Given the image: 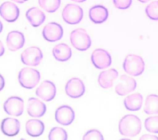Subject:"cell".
Instances as JSON below:
<instances>
[{"instance_id":"cell-1","label":"cell","mask_w":158,"mask_h":140,"mask_svg":"<svg viewBox=\"0 0 158 140\" xmlns=\"http://www.w3.org/2000/svg\"><path fill=\"white\" fill-rule=\"evenodd\" d=\"M141 130V122L136 115L129 114L122 118L118 123L120 133L127 137H135L138 135Z\"/></svg>"},{"instance_id":"cell-2","label":"cell","mask_w":158,"mask_h":140,"mask_svg":"<svg viewBox=\"0 0 158 140\" xmlns=\"http://www.w3.org/2000/svg\"><path fill=\"white\" fill-rule=\"evenodd\" d=\"M125 72L131 76L141 75L144 70V62L141 57L135 54L127 55L123 63Z\"/></svg>"},{"instance_id":"cell-3","label":"cell","mask_w":158,"mask_h":140,"mask_svg":"<svg viewBox=\"0 0 158 140\" xmlns=\"http://www.w3.org/2000/svg\"><path fill=\"white\" fill-rule=\"evenodd\" d=\"M19 82L20 85L27 89L35 88L40 80V73L31 68H23L20 70L18 75Z\"/></svg>"},{"instance_id":"cell-4","label":"cell","mask_w":158,"mask_h":140,"mask_svg":"<svg viewBox=\"0 0 158 140\" xmlns=\"http://www.w3.org/2000/svg\"><path fill=\"white\" fill-rule=\"evenodd\" d=\"M70 39L72 46L78 51H86L91 45V38L83 28H77L72 31L70 35Z\"/></svg>"},{"instance_id":"cell-5","label":"cell","mask_w":158,"mask_h":140,"mask_svg":"<svg viewBox=\"0 0 158 140\" xmlns=\"http://www.w3.org/2000/svg\"><path fill=\"white\" fill-rule=\"evenodd\" d=\"M63 20L69 24L75 25L80 23L83 19V11L80 6L75 4H68L63 9Z\"/></svg>"},{"instance_id":"cell-6","label":"cell","mask_w":158,"mask_h":140,"mask_svg":"<svg viewBox=\"0 0 158 140\" xmlns=\"http://www.w3.org/2000/svg\"><path fill=\"white\" fill-rule=\"evenodd\" d=\"M21 60L25 65L29 66L38 65L43 59V52L36 46L29 47L21 54Z\"/></svg>"},{"instance_id":"cell-7","label":"cell","mask_w":158,"mask_h":140,"mask_svg":"<svg viewBox=\"0 0 158 140\" xmlns=\"http://www.w3.org/2000/svg\"><path fill=\"white\" fill-rule=\"evenodd\" d=\"M24 102L22 98L17 96L9 97L4 103V110L9 115L18 117L23 112Z\"/></svg>"},{"instance_id":"cell-8","label":"cell","mask_w":158,"mask_h":140,"mask_svg":"<svg viewBox=\"0 0 158 140\" xmlns=\"http://www.w3.org/2000/svg\"><path fill=\"white\" fill-rule=\"evenodd\" d=\"M91 60L94 67L98 69L106 68L112 62L109 53L102 49H95L91 56Z\"/></svg>"},{"instance_id":"cell-9","label":"cell","mask_w":158,"mask_h":140,"mask_svg":"<svg viewBox=\"0 0 158 140\" xmlns=\"http://www.w3.org/2000/svg\"><path fill=\"white\" fill-rule=\"evenodd\" d=\"M42 35L44 39L55 42L60 39L63 36V28L56 22H50L43 28Z\"/></svg>"},{"instance_id":"cell-10","label":"cell","mask_w":158,"mask_h":140,"mask_svg":"<svg viewBox=\"0 0 158 140\" xmlns=\"http://www.w3.org/2000/svg\"><path fill=\"white\" fill-rule=\"evenodd\" d=\"M65 91L68 96L75 99L80 97L84 94L85 87L80 78H72L66 83Z\"/></svg>"},{"instance_id":"cell-11","label":"cell","mask_w":158,"mask_h":140,"mask_svg":"<svg viewBox=\"0 0 158 140\" xmlns=\"http://www.w3.org/2000/svg\"><path fill=\"white\" fill-rule=\"evenodd\" d=\"M56 88L49 80L43 81L36 90V95L45 101H51L56 96Z\"/></svg>"},{"instance_id":"cell-12","label":"cell","mask_w":158,"mask_h":140,"mask_svg":"<svg viewBox=\"0 0 158 140\" xmlns=\"http://www.w3.org/2000/svg\"><path fill=\"white\" fill-rule=\"evenodd\" d=\"M55 119L60 125H69L75 119V112L72 107L69 105L60 106L56 110Z\"/></svg>"},{"instance_id":"cell-13","label":"cell","mask_w":158,"mask_h":140,"mask_svg":"<svg viewBox=\"0 0 158 140\" xmlns=\"http://www.w3.org/2000/svg\"><path fill=\"white\" fill-rule=\"evenodd\" d=\"M136 87L135 80L127 75L120 76L118 83L115 86V90L119 96H125L133 91Z\"/></svg>"},{"instance_id":"cell-14","label":"cell","mask_w":158,"mask_h":140,"mask_svg":"<svg viewBox=\"0 0 158 140\" xmlns=\"http://www.w3.org/2000/svg\"><path fill=\"white\" fill-rule=\"evenodd\" d=\"M19 14V7L12 2H4L0 6L1 16L8 22H15L18 19Z\"/></svg>"},{"instance_id":"cell-15","label":"cell","mask_w":158,"mask_h":140,"mask_svg":"<svg viewBox=\"0 0 158 140\" xmlns=\"http://www.w3.org/2000/svg\"><path fill=\"white\" fill-rule=\"evenodd\" d=\"M6 43L9 50L16 51L23 46L25 44L24 35L20 31H12L7 34Z\"/></svg>"},{"instance_id":"cell-16","label":"cell","mask_w":158,"mask_h":140,"mask_svg":"<svg viewBox=\"0 0 158 140\" xmlns=\"http://www.w3.org/2000/svg\"><path fill=\"white\" fill-rule=\"evenodd\" d=\"M27 110L30 116L41 117L46 113V106L40 100L35 97H30L28 101Z\"/></svg>"},{"instance_id":"cell-17","label":"cell","mask_w":158,"mask_h":140,"mask_svg":"<svg viewBox=\"0 0 158 140\" xmlns=\"http://www.w3.org/2000/svg\"><path fill=\"white\" fill-rule=\"evenodd\" d=\"M1 128L5 135L12 137L19 133L20 129V123L16 118H6L2 121Z\"/></svg>"},{"instance_id":"cell-18","label":"cell","mask_w":158,"mask_h":140,"mask_svg":"<svg viewBox=\"0 0 158 140\" xmlns=\"http://www.w3.org/2000/svg\"><path fill=\"white\" fill-rule=\"evenodd\" d=\"M109 16L107 9L103 6L96 5L90 8L89 17L94 23H102L105 22Z\"/></svg>"},{"instance_id":"cell-19","label":"cell","mask_w":158,"mask_h":140,"mask_svg":"<svg viewBox=\"0 0 158 140\" xmlns=\"http://www.w3.org/2000/svg\"><path fill=\"white\" fill-rule=\"evenodd\" d=\"M118 76V72L114 68L104 70L99 74L98 76V83L101 88L108 89L112 86L113 81Z\"/></svg>"},{"instance_id":"cell-20","label":"cell","mask_w":158,"mask_h":140,"mask_svg":"<svg viewBox=\"0 0 158 140\" xmlns=\"http://www.w3.org/2000/svg\"><path fill=\"white\" fill-rule=\"evenodd\" d=\"M25 15L28 22L34 27H37L41 25L44 22L46 19L44 12L36 7L28 9L26 12Z\"/></svg>"},{"instance_id":"cell-21","label":"cell","mask_w":158,"mask_h":140,"mask_svg":"<svg viewBox=\"0 0 158 140\" xmlns=\"http://www.w3.org/2000/svg\"><path fill=\"white\" fill-rule=\"evenodd\" d=\"M54 58L60 62H65L70 59L72 52L70 47L65 43H60L55 46L52 49Z\"/></svg>"},{"instance_id":"cell-22","label":"cell","mask_w":158,"mask_h":140,"mask_svg":"<svg viewBox=\"0 0 158 140\" xmlns=\"http://www.w3.org/2000/svg\"><path fill=\"white\" fill-rule=\"evenodd\" d=\"M25 129L27 134L32 137H38L41 136L44 130L43 122L37 119H31L27 121Z\"/></svg>"},{"instance_id":"cell-23","label":"cell","mask_w":158,"mask_h":140,"mask_svg":"<svg viewBox=\"0 0 158 140\" xmlns=\"http://www.w3.org/2000/svg\"><path fill=\"white\" fill-rule=\"evenodd\" d=\"M143 100V96L140 93H135L126 97L123 103L127 110L130 111H137L141 109Z\"/></svg>"},{"instance_id":"cell-24","label":"cell","mask_w":158,"mask_h":140,"mask_svg":"<svg viewBox=\"0 0 158 140\" xmlns=\"http://www.w3.org/2000/svg\"><path fill=\"white\" fill-rule=\"evenodd\" d=\"M144 112L146 114H158V96L150 94L147 96L144 107Z\"/></svg>"},{"instance_id":"cell-25","label":"cell","mask_w":158,"mask_h":140,"mask_svg":"<svg viewBox=\"0 0 158 140\" xmlns=\"http://www.w3.org/2000/svg\"><path fill=\"white\" fill-rule=\"evenodd\" d=\"M40 6L48 12L52 13L56 11L60 5V0H38Z\"/></svg>"},{"instance_id":"cell-26","label":"cell","mask_w":158,"mask_h":140,"mask_svg":"<svg viewBox=\"0 0 158 140\" xmlns=\"http://www.w3.org/2000/svg\"><path fill=\"white\" fill-rule=\"evenodd\" d=\"M48 138L50 140H66L67 139V134L65 130L60 127L52 128L48 135Z\"/></svg>"},{"instance_id":"cell-27","label":"cell","mask_w":158,"mask_h":140,"mask_svg":"<svg viewBox=\"0 0 158 140\" xmlns=\"http://www.w3.org/2000/svg\"><path fill=\"white\" fill-rule=\"evenodd\" d=\"M144 126L149 132L158 133V116L147 118L144 121Z\"/></svg>"},{"instance_id":"cell-28","label":"cell","mask_w":158,"mask_h":140,"mask_svg":"<svg viewBox=\"0 0 158 140\" xmlns=\"http://www.w3.org/2000/svg\"><path fill=\"white\" fill-rule=\"evenodd\" d=\"M147 16L151 20H158V1H155L147 6L145 9Z\"/></svg>"},{"instance_id":"cell-29","label":"cell","mask_w":158,"mask_h":140,"mask_svg":"<svg viewBox=\"0 0 158 140\" xmlns=\"http://www.w3.org/2000/svg\"><path fill=\"white\" fill-rule=\"evenodd\" d=\"M83 140H91V139H97V140H103L104 138L101 132L97 130L93 129L88 131L83 136Z\"/></svg>"},{"instance_id":"cell-30","label":"cell","mask_w":158,"mask_h":140,"mask_svg":"<svg viewBox=\"0 0 158 140\" xmlns=\"http://www.w3.org/2000/svg\"><path fill=\"white\" fill-rule=\"evenodd\" d=\"M132 0H113L115 7L119 9H127L131 6Z\"/></svg>"},{"instance_id":"cell-31","label":"cell","mask_w":158,"mask_h":140,"mask_svg":"<svg viewBox=\"0 0 158 140\" xmlns=\"http://www.w3.org/2000/svg\"><path fill=\"white\" fill-rule=\"evenodd\" d=\"M140 139H158V137L154 135L144 134L140 138Z\"/></svg>"},{"instance_id":"cell-32","label":"cell","mask_w":158,"mask_h":140,"mask_svg":"<svg viewBox=\"0 0 158 140\" xmlns=\"http://www.w3.org/2000/svg\"><path fill=\"white\" fill-rule=\"evenodd\" d=\"M4 84H5V81H4V77L2 76V75L0 74V91H1L3 89L4 87Z\"/></svg>"},{"instance_id":"cell-33","label":"cell","mask_w":158,"mask_h":140,"mask_svg":"<svg viewBox=\"0 0 158 140\" xmlns=\"http://www.w3.org/2000/svg\"><path fill=\"white\" fill-rule=\"evenodd\" d=\"M4 51H5V49H4V45L1 42V41L0 40V57H1L4 54Z\"/></svg>"},{"instance_id":"cell-34","label":"cell","mask_w":158,"mask_h":140,"mask_svg":"<svg viewBox=\"0 0 158 140\" xmlns=\"http://www.w3.org/2000/svg\"><path fill=\"white\" fill-rule=\"evenodd\" d=\"M14 2H18V3H20V4H22V3H23L25 2H26L28 0H12Z\"/></svg>"},{"instance_id":"cell-35","label":"cell","mask_w":158,"mask_h":140,"mask_svg":"<svg viewBox=\"0 0 158 140\" xmlns=\"http://www.w3.org/2000/svg\"><path fill=\"white\" fill-rule=\"evenodd\" d=\"M2 29H3V25H2V23L1 21L0 20V33L2 32Z\"/></svg>"},{"instance_id":"cell-36","label":"cell","mask_w":158,"mask_h":140,"mask_svg":"<svg viewBox=\"0 0 158 140\" xmlns=\"http://www.w3.org/2000/svg\"><path fill=\"white\" fill-rule=\"evenodd\" d=\"M72 1H75V2H82L85 1L86 0H72Z\"/></svg>"},{"instance_id":"cell-37","label":"cell","mask_w":158,"mask_h":140,"mask_svg":"<svg viewBox=\"0 0 158 140\" xmlns=\"http://www.w3.org/2000/svg\"><path fill=\"white\" fill-rule=\"evenodd\" d=\"M139 1H140L141 2H143V3H146V2H148V1H149L150 0H138Z\"/></svg>"}]
</instances>
